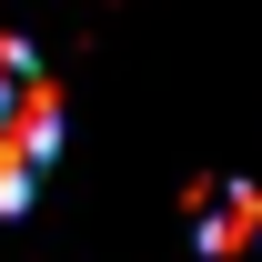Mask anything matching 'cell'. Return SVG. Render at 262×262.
<instances>
[{"label": "cell", "instance_id": "cell-1", "mask_svg": "<svg viewBox=\"0 0 262 262\" xmlns=\"http://www.w3.org/2000/svg\"><path fill=\"white\" fill-rule=\"evenodd\" d=\"M252 242H262V182H222L212 212H202V252L232 262V252H252Z\"/></svg>", "mask_w": 262, "mask_h": 262}, {"label": "cell", "instance_id": "cell-2", "mask_svg": "<svg viewBox=\"0 0 262 262\" xmlns=\"http://www.w3.org/2000/svg\"><path fill=\"white\" fill-rule=\"evenodd\" d=\"M20 81H40V61H31V40H20V31H0V101L20 91Z\"/></svg>", "mask_w": 262, "mask_h": 262}]
</instances>
